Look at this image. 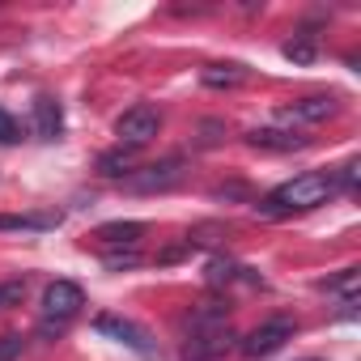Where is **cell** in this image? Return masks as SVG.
Wrapping results in <instances>:
<instances>
[{
    "label": "cell",
    "instance_id": "e0dca14e",
    "mask_svg": "<svg viewBox=\"0 0 361 361\" xmlns=\"http://www.w3.org/2000/svg\"><path fill=\"white\" fill-rule=\"evenodd\" d=\"M285 56H289L293 64H310V60H314V35H298V39H289V43H285Z\"/></svg>",
    "mask_w": 361,
    "mask_h": 361
},
{
    "label": "cell",
    "instance_id": "44dd1931",
    "mask_svg": "<svg viewBox=\"0 0 361 361\" xmlns=\"http://www.w3.org/2000/svg\"><path fill=\"white\" fill-rule=\"evenodd\" d=\"M22 132H18V119L9 115V111H0V145H13Z\"/></svg>",
    "mask_w": 361,
    "mask_h": 361
},
{
    "label": "cell",
    "instance_id": "d6986e66",
    "mask_svg": "<svg viewBox=\"0 0 361 361\" xmlns=\"http://www.w3.org/2000/svg\"><path fill=\"white\" fill-rule=\"evenodd\" d=\"M22 298H26V281H5L0 285V310L22 306Z\"/></svg>",
    "mask_w": 361,
    "mask_h": 361
},
{
    "label": "cell",
    "instance_id": "5bb4252c",
    "mask_svg": "<svg viewBox=\"0 0 361 361\" xmlns=\"http://www.w3.org/2000/svg\"><path fill=\"white\" fill-rule=\"evenodd\" d=\"M357 285H361V272H357V268H340L336 276L319 281V289H323V293H340V302H353V298H357Z\"/></svg>",
    "mask_w": 361,
    "mask_h": 361
},
{
    "label": "cell",
    "instance_id": "8992f818",
    "mask_svg": "<svg viewBox=\"0 0 361 361\" xmlns=\"http://www.w3.org/2000/svg\"><path fill=\"white\" fill-rule=\"evenodd\" d=\"M94 327H98L102 336H111V340L128 344V348H132V353H140V357H157V344H153V336H149L140 323L123 319V314H98V319H94Z\"/></svg>",
    "mask_w": 361,
    "mask_h": 361
},
{
    "label": "cell",
    "instance_id": "2e32d148",
    "mask_svg": "<svg viewBox=\"0 0 361 361\" xmlns=\"http://www.w3.org/2000/svg\"><path fill=\"white\" fill-rule=\"evenodd\" d=\"M60 217H26V213H0V230H51Z\"/></svg>",
    "mask_w": 361,
    "mask_h": 361
},
{
    "label": "cell",
    "instance_id": "7c38bea8",
    "mask_svg": "<svg viewBox=\"0 0 361 361\" xmlns=\"http://www.w3.org/2000/svg\"><path fill=\"white\" fill-rule=\"evenodd\" d=\"M60 132H64V111H60V102H56V98H39V102H35V136H39V140H60Z\"/></svg>",
    "mask_w": 361,
    "mask_h": 361
},
{
    "label": "cell",
    "instance_id": "9a60e30c",
    "mask_svg": "<svg viewBox=\"0 0 361 361\" xmlns=\"http://www.w3.org/2000/svg\"><path fill=\"white\" fill-rule=\"evenodd\" d=\"M98 170H102L106 178H128V174H132V149H111V153H102V157H98Z\"/></svg>",
    "mask_w": 361,
    "mask_h": 361
},
{
    "label": "cell",
    "instance_id": "6da1fadb",
    "mask_svg": "<svg viewBox=\"0 0 361 361\" xmlns=\"http://www.w3.org/2000/svg\"><path fill=\"white\" fill-rule=\"evenodd\" d=\"M183 361H217L234 348L230 331V310L221 302H200L183 319Z\"/></svg>",
    "mask_w": 361,
    "mask_h": 361
},
{
    "label": "cell",
    "instance_id": "30bf717a",
    "mask_svg": "<svg viewBox=\"0 0 361 361\" xmlns=\"http://www.w3.org/2000/svg\"><path fill=\"white\" fill-rule=\"evenodd\" d=\"M149 234V226L145 221H106V226H98V243L111 251V247H140V238Z\"/></svg>",
    "mask_w": 361,
    "mask_h": 361
},
{
    "label": "cell",
    "instance_id": "7a4b0ae2",
    "mask_svg": "<svg viewBox=\"0 0 361 361\" xmlns=\"http://www.w3.org/2000/svg\"><path fill=\"white\" fill-rule=\"evenodd\" d=\"M336 192H340L336 170H306V174L289 178V183H281L276 192H268V196L255 204V213H259V217H289V213H306V209L327 204Z\"/></svg>",
    "mask_w": 361,
    "mask_h": 361
},
{
    "label": "cell",
    "instance_id": "ffe728a7",
    "mask_svg": "<svg viewBox=\"0 0 361 361\" xmlns=\"http://www.w3.org/2000/svg\"><path fill=\"white\" fill-rule=\"evenodd\" d=\"M22 348H26V340H22V336H0V361H18V357H22Z\"/></svg>",
    "mask_w": 361,
    "mask_h": 361
},
{
    "label": "cell",
    "instance_id": "ac0fdd59",
    "mask_svg": "<svg viewBox=\"0 0 361 361\" xmlns=\"http://www.w3.org/2000/svg\"><path fill=\"white\" fill-rule=\"evenodd\" d=\"M102 259H106V268H115V272H119V268H132V264H140V251H136V247H111Z\"/></svg>",
    "mask_w": 361,
    "mask_h": 361
},
{
    "label": "cell",
    "instance_id": "8fae6325",
    "mask_svg": "<svg viewBox=\"0 0 361 361\" xmlns=\"http://www.w3.org/2000/svg\"><path fill=\"white\" fill-rule=\"evenodd\" d=\"M204 281L213 285V289H221V285H234V281H247V285H259V276L247 268V264H234V259H209V268H204Z\"/></svg>",
    "mask_w": 361,
    "mask_h": 361
},
{
    "label": "cell",
    "instance_id": "9c48e42d",
    "mask_svg": "<svg viewBox=\"0 0 361 361\" xmlns=\"http://www.w3.org/2000/svg\"><path fill=\"white\" fill-rule=\"evenodd\" d=\"M247 145L268 149V153H293V149H306V136H298L289 128H255V132H247Z\"/></svg>",
    "mask_w": 361,
    "mask_h": 361
},
{
    "label": "cell",
    "instance_id": "ba28073f",
    "mask_svg": "<svg viewBox=\"0 0 361 361\" xmlns=\"http://www.w3.org/2000/svg\"><path fill=\"white\" fill-rule=\"evenodd\" d=\"M340 111V102L331 94H310V98H298L289 106H281V123H323Z\"/></svg>",
    "mask_w": 361,
    "mask_h": 361
},
{
    "label": "cell",
    "instance_id": "5b68a950",
    "mask_svg": "<svg viewBox=\"0 0 361 361\" xmlns=\"http://www.w3.org/2000/svg\"><path fill=\"white\" fill-rule=\"evenodd\" d=\"M293 331H298V323H293V319H268L264 327H255V331L243 340V357L264 361V357L281 353V348H285V340H293Z\"/></svg>",
    "mask_w": 361,
    "mask_h": 361
},
{
    "label": "cell",
    "instance_id": "7402d4cb",
    "mask_svg": "<svg viewBox=\"0 0 361 361\" xmlns=\"http://www.w3.org/2000/svg\"><path fill=\"white\" fill-rule=\"evenodd\" d=\"M310 361H319V357H310Z\"/></svg>",
    "mask_w": 361,
    "mask_h": 361
},
{
    "label": "cell",
    "instance_id": "277c9868",
    "mask_svg": "<svg viewBox=\"0 0 361 361\" xmlns=\"http://www.w3.org/2000/svg\"><path fill=\"white\" fill-rule=\"evenodd\" d=\"M81 306H85V289H81L77 281H56V285L43 289V314H47V323H56V327H64L68 319H77Z\"/></svg>",
    "mask_w": 361,
    "mask_h": 361
},
{
    "label": "cell",
    "instance_id": "3957f363",
    "mask_svg": "<svg viewBox=\"0 0 361 361\" xmlns=\"http://www.w3.org/2000/svg\"><path fill=\"white\" fill-rule=\"evenodd\" d=\"M157 132H161V111L149 106V102H140V106H132V111H123V115L115 119L119 149H145Z\"/></svg>",
    "mask_w": 361,
    "mask_h": 361
},
{
    "label": "cell",
    "instance_id": "4fadbf2b",
    "mask_svg": "<svg viewBox=\"0 0 361 361\" xmlns=\"http://www.w3.org/2000/svg\"><path fill=\"white\" fill-rule=\"evenodd\" d=\"M200 81H204L209 90H238V85L251 81V73H247L243 64H209V68L200 73Z\"/></svg>",
    "mask_w": 361,
    "mask_h": 361
},
{
    "label": "cell",
    "instance_id": "52a82bcc",
    "mask_svg": "<svg viewBox=\"0 0 361 361\" xmlns=\"http://www.w3.org/2000/svg\"><path fill=\"white\" fill-rule=\"evenodd\" d=\"M178 178H183V161L178 157H166V161H153V166H145V170H132L128 178H123V188L128 192H166V188H174Z\"/></svg>",
    "mask_w": 361,
    "mask_h": 361
}]
</instances>
